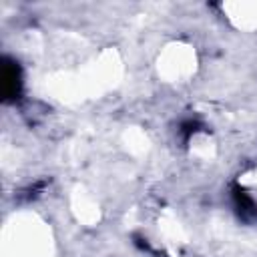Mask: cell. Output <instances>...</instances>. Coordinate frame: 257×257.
Instances as JSON below:
<instances>
[{"label": "cell", "mask_w": 257, "mask_h": 257, "mask_svg": "<svg viewBox=\"0 0 257 257\" xmlns=\"http://www.w3.org/2000/svg\"><path fill=\"white\" fill-rule=\"evenodd\" d=\"M44 187H46V181H36L34 185L22 189V191L18 193V199H20V201H32V199H36V197L44 191Z\"/></svg>", "instance_id": "3"}, {"label": "cell", "mask_w": 257, "mask_h": 257, "mask_svg": "<svg viewBox=\"0 0 257 257\" xmlns=\"http://www.w3.org/2000/svg\"><path fill=\"white\" fill-rule=\"evenodd\" d=\"M199 128H203V124H201L199 120H195V118H187V120L181 122V128H179V131H181V135H183V141L187 143Z\"/></svg>", "instance_id": "4"}, {"label": "cell", "mask_w": 257, "mask_h": 257, "mask_svg": "<svg viewBox=\"0 0 257 257\" xmlns=\"http://www.w3.org/2000/svg\"><path fill=\"white\" fill-rule=\"evenodd\" d=\"M231 197H233V205H235L237 215L245 223H257V203L249 197V193L243 187L233 185L231 187Z\"/></svg>", "instance_id": "2"}, {"label": "cell", "mask_w": 257, "mask_h": 257, "mask_svg": "<svg viewBox=\"0 0 257 257\" xmlns=\"http://www.w3.org/2000/svg\"><path fill=\"white\" fill-rule=\"evenodd\" d=\"M0 84H2L4 102H16L20 98V94H22V70H20V64L8 56L2 60Z\"/></svg>", "instance_id": "1"}]
</instances>
